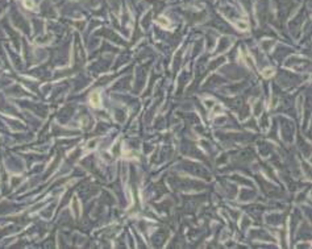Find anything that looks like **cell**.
<instances>
[{
  "label": "cell",
  "instance_id": "2",
  "mask_svg": "<svg viewBox=\"0 0 312 249\" xmlns=\"http://www.w3.org/2000/svg\"><path fill=\"white\" fill-rule=\"evenodd\" d=\"M158 24L161 26H163V28H169V26H170V21L167 20L166 17L161 16V17H158Z\"/></svg>",
  "mask_w": 312,
  "mask_h": 249
},
{
  "label": "cell",
  "instance_id": "3",
  "mask_svg": "<svg viewBox=\"0 0 312 249\" xmlns=\"http://www.w3.org/2000/svg\"><path fill=\"white\" fill-rule=\"evenodd\" d=\"M275 72L273 67H269V69H265V70H262V75L265 76V78H270V76H273V74Z\"/></svg>",
  "mask_w": 312,
  "mask_h": 249
},
{
  "label": "cell",
  "instance_id": "5",
  "mask_svg": "<svg viewBox=\"0 0 312 249\" xmlns=\"http://www.w3.org/2000/svg\"><path fill=\"white\" fill-rule=\"evenodd\" d=\"M236 25H237L240 29H246L248 28V24H246V22H237Z\"/></svg>",
  "mask_w": 312,
  "mask_h": 249
},
{
  "label": "cell",
  "instance_id": "4",
  "mask_svg": "<svg viewBox=\"0 0 312 249\" xmlns=\"http://www.w3.org/2000/svg\"><path fill=\"white\" fill-rule=\"evenodd\" d=\"M24 5L26 7V8H33L34 3H33V0H24Z\"/></svg>",
  "mask_w": 312,
  "mask_h": 249
},
{
  "label": "cell",
  "instance_id": "1",
  "mask_svg": "<svg viewBox=\"0 0 312 249\" xmlns=\"http://www.w3.org/2000/svg\"><path fill=\"white\" fill-rule=\"evenodd\" d=\"M90 103L94 107H98V108L101 106V98H100V95H99V92H92L90 95Z\"/></svg>",
  "mask_w": 312,
  "mask_h": 249
}]
</instances>
